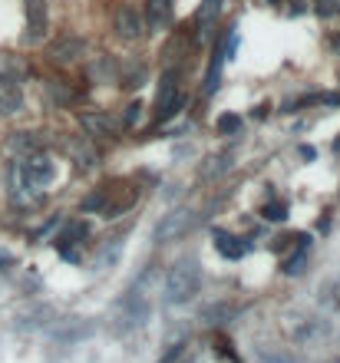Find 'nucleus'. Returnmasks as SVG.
<instances>
[{
	"mask_svg": "<svg viewBox=\"0 0 340 363\" xmlns=\"http://www.w3.org/2000/svg\"><path fill=\"white\" fill-rule=\"evenodd\" d=\"M202 288V271H199V264L195 261H178L169 268V275H165V301L169 304H185L192 301L195 294Z\"/></svg>",
	"mask_w": 340,
	"mask_h": 363,
	"instance_id": "nucleus-1",
	"label": "nucleus"
},
{
	"mask_svg": "<svg viewBox=\"0 0 340 363\" xmlns=\"http://www.w3.org/2000/svg\"><path fill=\"white\" fill-rule=\"evenodd\" d=\"M53 176H56V165H53L50 155H43V152H30L24 162H20V182H24L26 188L50 185Z\"/></svg>",
	"mask_w": 340,
	"mask_h": 363,
	"instance_id": "nucleus-2",
	"label": "nucleus"
},
{
	"mask_svg": "<svg viewBox=\"0 0 340 363\" xmlns=\"http://www.w3.org/2000/svg\"><path fill=\"white\" fill-rule=\"evenodd\" d=\"M192 225H195V212H192V208H176V212L162 215V222L155 225V245H165V241L182 238Z\"/></svg>",
	"mask_w": 340,
	"mask_h": 363,
	"instance_id": "nucleus-3",
	"label": "nucleus"
},
{
	"mask_svg": "<svg viewBox=\"0 0 340 363\" xmlns=\"http://www.w3.org/2000/svg\"><path fill=\"white\" fill-rule=\"evenodd\" d=\"M142 17H146L149 30H165V26L172 24V17H176V3L172 0H146Z\"/></svg>",
	"mask_w": 340,
	"mask_h": 363,
	"instance_id": "nucleus-4",
	"label": "nucleus"
},
{
	"mask_svg": "<svg viewBox=\"0 0 340 363\" xmlns=\"http://www.w3.org/2000/svg\"><path fill=\"white\" fill-rule=\"evenodd\" d=\"M182 106V96H178V86H176V76L165 73L162 76V86H159V100H155V109H159V119H169Z\"/></svg>",
	"mask_w": 340,
	"mask_h": 363,
	"instance_id": "nucleus-5",
	"label": "nucleus"
},
{
	"mask_svg": "<svg viewBox=\"0 0 340 363\" xmlns=\"http://www.w3.org/2000/svg\"><path fill=\"white\" fill-rule=\"evenodd\" d=\"M79 125L86 129V136H116L123 123L109 113H79Z\"/></svg>",
	"mask_w": 340,
	"mask_h": 363,
	"instance_id": "nucleus-6",
	"label": "nucleus"
},
{
	"mask_svg": "<svg viewBox=\"0 0 340 363\" xmlns=\"http://www.w3.org/2000/svg\"><path fill=\"white\" fill-rule=\"evenodd\" d=\"M83 50H86V43H83L79 37H63V40H56V43L50 47V60L60 63V66H66V63L79 60Z\"/></svg>",
	"mask_w": 340,
	"mask_h": 363,
	"instance_id": "nucleus-7",
	"label": "nucleus"
},
{
	"mask_svg": "<svg viewBox=\"0 0 340 363\" xmlns=\"http://www.w3.org/2000/svg\"><path fill=\"white\" fill-rule=\"evenodd\" d=\"M142 30H146V24H142V17L132 7H123V10L116 13V33L123 40H139Z\"/></svg>",
	"mask_w": 340,
	"mask_h": 363,
	"instance_id": "nucleus-8",
	"label": "nucleus"
},
{
	"mask_svg": "<svg viewBox=\"0 0 340 363\" xmlns=\"http://www.w3.org/2000/svg\"><path fill=\"white\" fill-rule=\"evenodd\" d=\"M66 149H70V155H73V162L83 169V172H89V169H96V162H100V155H96V146L89 142V139H73V142H66Z\"/></svg>",
	"mask_w": 340,
	"mask_h": 363,
	"instance_id": "nucleus-9",
	"label": "nucleus"
},
{
	"mask_svg": "<svg viewBox=\"0 0 340 363\" xmlns=\"http://www.w3.org/2000/svg\"><path fill=\"white\" fill-rule=\"evenodd\" d=\"M119 311H123V317H126L129 324H142V320H149V304L142 301L139 291H129L126 298L119 301Z\"/></svg>",
	"mask_w": 340,
	"mask_h": 363,
	"instance_id": "nucleus-10",
	"label": "nucleus"
},
{
	"mask_svg": "<svg viewBox=\"0 0 340 363\" xmlns=\"http://www.w3.org/2000/svg\"><path fill=\"white\" fill-rule=\"evenodd\" d=\"M20 106H24V93H20V86H17L13 79H0V116L20 113Z\"/></svg>",
	"mask_w": 340,
	"mask_h": 363,
	"instance_id": "nucleus-11",
	"label": "nucleus"
},
{
	"mask_svg": "<svg viewBox=\"0 0 340 363\" xmlns=\"http://www.w3.org/2000/svg\"><path fill=\"white\" fill-rule=\"evenodd\" d=\"M26 24H30L26 40H40V33L47 30V3L43 0H26Z\"/></svg>",
	"mask_w": 340,
	"mask_h": 363,
	"instance_id": "nucleus-12",
	"label": "nucleus"
},
{
	"mask_svg": "<svg viewBox=\"0 0 340 363\" xmlns=\"http://www.w3.org/2000/svg\"><path fill=\"white\" fill-rule=\"evenodd\" d=\"M228 53V40H222L212 53V66H208V76H205V93H215L218 89V79H222V63H225Z\"/></svg>",
	"mask_w": 340,
	"mask_h": 363,
	"instance_id": "nucleus-13",
	"label": "nucleus"
},
{
	"mask_svg": "<svg viewBox=\"0 0 340 363\" xmlns=\"http://www.w3.org/2000/svg\"><path fill=\"white\" fill-rule=\"evenodd\" d=\"M30 73V66H26L20 56H10V53H0V79H24Z\"/></svg>",
	"mask_w": 340,
	"mask_h": 363,
	"instance_id": "nucleus-14",
	"label": "nucleus"
},
{
	"mask_svg": "<svg viewBox=\"0 0 340 363\" xmlns=\"http://www.w3.org/2000/svg\"><path fill=\"white\" fill-rule=\"evenodd\" d=\"M228 169H231V155L228 152H215V155H208L202 162V178H218L225 176Z\"/></svg>",
	"mask_w": 340,
	"mask_h": 363,
	"instance_id": "nucleus-15",
	"label": "nucleus"
},
{
	"mask_svg": "<svg viewBox=\"0 0 340 363\" xmlns=\"http://www.w3.org/2000/svg\"><path fill=\"white\" fill-rule=\"evenodd\" d=\"M40 146H43V136H40V132H13L10 136V149L13 152L30 155V152H40Z\"/></svg>",
	"mask_w": 340,
	"mask_h": 363,
	"instance_id": "nucleus-16",
	"label": "nucleus"
},
{
	"mask_svg": "<svg viewBox=\"0 0 340 363\" xmlns=\"http://www.w3.org/2000/svg\"><path fill=\"white\" fill-rule=\"evenodd\" d=\"M215 248L222 251L225 258H241L245 254V245L235 235H225V231H215Z\"/></svg>",
	"mask_w": 340,
	"mask_h": 363,
	"instance_id": "nucleus-17",
	"label": "nucleus"
},
{
	"mask_svg": "<svg viewBox=\"0 0 340 363\" xmlns=\"http://www.w3.org/2000/svg\"><path fill=\"white\" fill-rule=\"evenodd\" d=\"M218 10H222V0H202V7L195 10V24L202 26V37H205V30L212 26V20L218 17Z\"/></svg>",
	"mask_w": 340,
	"mask_h": 363,
	"instance_id": "nucleus-18",
	"label": "nucleus"
},
{
	"mask_svg": "<svg viewBox=\"0 0 340 363\" xmlns=\"http://www.w3.org/2000/svg\"><path fill=\"white\" fill-rule=\"evenodd\" d=\"M261 215H265L268 222H284L288 218V205L284 201H268L265 208H261Z\"/></svg>",
	"mask_w": 340,
	"mask_h": 363,
	"instance_id": "nucleus-19",
	"label": "nucleus"
},
{
	"mask_svg": "<svg viewBox=\"0 0 340 363\" xmlns=\"http://www.w3.org/2000/svg\"><path fill=\"white\" fill-rule=\"evenodd\" d=\"M83 212H106V192H93L83 199Z\"/></svg>",
	"mask_w": 340,
	"mask_h": 363,
	"instance_id": "nucleus-20",
	"label": "nucleus"
},
{
	"mask_svg": "<svg viewBox=\"0 0 340 363\" xmlns=\"http://www.w3.org/2000/svg\"><path fill=\"white\" fill-rule=\"evenodd\" d=\"M79 238H86V225H83V222H73V225L63 231V241H70V245H79Z\"/></svg>",
	"mask_w": 340,
	"mask_h": 363,
	"instance_id": "nucleus-21",
	"label": "nucleus"
},
{
	"mask_svg": "<svg viewBox=\"0 0 340 363\" xmlns=\"http://www.w3.org/2000/svg\"><path fill=\"white\" fill-rule=\"evenodd\" d=\"M218 129H222V132H238L241 119L238 116H222V119H218Z\"/></svg>",
	"mask_w": 340,
	"mask_h": 363,
	"instance_id": "nucleus-22",
	"label": "nucleus"
},
{
	"mask_svg": "<svg viewBox=\"0 0 340 363\" xmlns=\"http://www.w3.org/2000/svg\"><path fill=\"white\" fill-rule=\"evenodd\" d=\"M320 17H330V13H340V0H320V7H317Z\"/></svg>",
	"mask_w": 340,
	"mask_h": 363,
	"instance_id": "nucleus-23",
	"label": "nucleus"
},
{
	"mask_svg": "<svg viewBox=\"0 0 340 363\" xmlns=\"http://www.w3.org/2000/svg\"><path fill=\"white\" fill-rule=\"evenodd\" d=\"M265 363H301L298 357H291V353H268Z\"/></svg>",
	"mask_w": 340,
	"mask_h": 363,
	"instance_id": "nucleus-24",
	"label": "nucleus"
},
{
	"mask_svg": "<svg viewBox=\"0 0 340 363\" xmlns=\"http://www.w3.org/2000/svg\"><path fill=\"white\" fill-rule=\"evenodd\" d=\"M301 261H304V251L301 254H294V258L284 264V271H288V275H298V271H301Z\"/></svg>",
	"mask_w": 340,
	"mask_h": 363,
	"instance_id": "nucleus-25",
	"label": "nucleus"
},
{
	"mask_svg": "<svg viewBox=\"0 0 340 363\" xmlns=\"http://www.w3.org/2000/svg\"><path fill=\"white\" fill-rule=\"evenodd\" d=\"M139 109H142V106H139V102H132V106H129L126 109V119H123V125H132L139 119Z\"/></svg>",
	"mask_w": 340,
	"mask_h": 363,
	"instance_id": "nucleus-26",
	"label": "nucleus"
},
{
	"mask_svg": "<svg viewBox=\"0 0 340 363\" xmlns=\"http://www.w3.org/2000/svg\"><path fill=\"white\" fill-rule=\"evenodd\" d=\"M10 264H13V258H10V254H3V251H0V271H3V268H10Z\"/></svg>",
	"mask_w": 340,
	"mask_h": 363,
	"instance_id": "nucleus-27",
	"label": "nucleus"
},
{
	"mask_svg": "<svg viewBox=\"0 0 340 363\" xmlns=\"http://www.w3.org/2000/svg\"><path fill=\"white\" fill-rule=\"evenodd\" d=\"M330 363H340V360H330Z\"/></svg>",
	"mask_w": 340,
	"mask_h": 363,
	"instance_id": "nucleus-28",
	"label": "nucleus"
}]
</instances>
